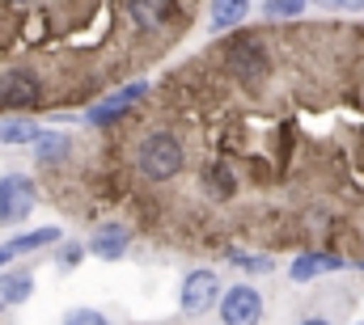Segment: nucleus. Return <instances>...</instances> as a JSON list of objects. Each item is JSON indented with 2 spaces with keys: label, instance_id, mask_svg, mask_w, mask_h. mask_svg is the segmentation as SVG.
Returning a JSON list of instances; mask_svg holds the SVG:
<instances>
[{
  "label": "nucleus",
  "instance_id": "nucleus-1",
  "mask_svg": "<svg viewBox=\"0 0 364 325\" xmlns=\"http://www.w3.org/2000/svg\"><path fill=\"white\" fill-rule=\"evenodd\" d=\"M186 161V153H182V140L174 131H153L144 144H140V153H136V165H140V173L149 177V182H166V177H174Z\"/></svg>",
  "mask_w": 364,
  "mask_h": 325
},
{
  "label": "nucleus",
  "instance_id": "nucleus-2",
  "mask_svg": "<svg viewBox=\"0 0 364 325\" xmlns=\"http://www.w3.org/2000/svg\"><path fill=\"white\" fill-rule=\"evenodd\" d=\"M38 203V186L26 177V173H9L0 177V224H17L34 211Z\"/></svg>",
  "mask_w": 364,
  "mask_h": 325
},
{
  "label": "nucleus",
  "instance_id": "nucleus-3",
  "mask_svg": "<svg viewBox=\"0 0 364 325\" xmlns=\"http://www.w3.org/2000/svg\"><path fill=\"white\" fill-rule=\"evenodd\" d=\"M225 64H229V72H233L237 81L255 84L263 72H267V51H263V43H259V38L237 34V38L225 47Z\"/></svg>",
  "mask_w": 364,
  "mask_h": 325
},
{
  "label": "nucleus",
  "instance_id": "nucleus-4",
  "mask_svg": "<svg viewBox=\"0 0 364 325\" xmlns=\"http://www.w3.org/2000/svg\"><path fill=\"white\" fill-rule=\"evenodd\" d=\"M178 304L186 317H203L208 309L220 304V279L212 270H191L182 279V292H178Z\"/></svg>",
  "mask_w": 364,
  "mask_h": 325
},
{
  "label": "nucleus",
  "instance_id": "nucleus-5",
  "mask_svg": "<svg viewBox=\"0 0 364 325\" xmlns=\"http://www.w3.org/2000/svg\"><path fill=\"white\" fill-rule=\"evenodd\" d=\"M220 321L225 325H259L263 321V296L250 283H237L229 292H220Z\"/></svg>",
  "mask_w": 364,
  "mask_h": 325
},
{
  "label": "nucleus",
  "instance_id": "nucleus-6",
  "mask_svg": "<svg viewBox=\"0 0 364 325\" xmlns=\"http://www.w3.org/2000/svg\"><path fill=\"white\" fill-rule=\"evenodd\" d=\"M38 101H43V84H38L34 72L13 68V72L0 77V106H9V110H30V106H38Z\"/></svg>",
  "mask_w": 364,
  "mask_h": 325
},
{
  "label": "nucleus",
  "instance_id": "nucleus-7",
  "mask_svg": "<svg viewBox=\"0 0 364 325\" xmlns=\"http://www.w3.org/2000/svg\"><path fill=\"white\" fill-rule=\"evenodd\" d=\"M144 93H149V84H144V81L123 84V89H114L106 101H97V106H93L85 119H90L93 127H110V123H119V119H123V114H127V110H132V106H136Z\"/></svg>",
  "mask_w": 364,
  "mask_h": 325
},
{
  "label": "nucleus",
  "instance_id": "nucleus-8",
  "mask_svg": "<svg viewBox=\"0 0 364 325\" xmlns=\"http://www.w3.org/2000/svg\"><path fill=\"white\" fill-rule=\"evenodd\" d=\"M339 266H343L339 253H301V258L288 266V279H292V283H314V279H322V275H331V270H339Z\"/></svg>",
  "mask_w": 364,
  "mask_h": 325
},
{
  "label": "nucleus",
  "instance_id": "nucleus-9",
  "mask_svg": "<svg viewBox=\"0 0 364 325\" xmlns=\"http://www.w3.org/2000/svg\"><path fill=\"white\" fill-rule=\"evenodd\" d=\"M127 245H132V233L123 228V224H102L97 233L90 237V253H97V258H106V262H114V258H123L127 253Z\"/></svg>",
  "mask_w": 364,
  "mask_h": 325
},
{
  "label": "nucleus",
  "instance_id": "nucleus-10",
  "mask_svg": "<svg viewBox=\"0 0 364 325\" xmlns=\"http://www.w3.org/2000/svg\"><path fill=\"white\" fill-rule=\"evenodd\" d=\"M38 136H43V127L38 123H30V119H0V144H9V148H21V144H38Z\"/></svg>",
  "mask_w": 364,
  "mask_h": 325
},
{
  "label": "nucleus",
  "instance_id": "nucleus-11",
  "mask_svg": "<svg viewBox=\"0 0 364 325\" xmlns=\"http://www.w3.org/2000/svg\"><path fill=\"white\" fill-rule=\"evenodd\" d=\"M60 241V228H34V233H21V237H13V241L4 245L0 253L4 258H13V253H34V249H43V245H55Z\"/></svg>",
  "mask_w": 364,
  "mask_h": 325
},
{
  "label": "nucleus",
  "instance_id": "nucleus-12",
  "mask_svg": "<svg viewBox=\"0 0 364 325\" xmlns=\"http://www.w3.org/2000/svg\"><path fill=\"white\" fill-rule=\"evenodd\" d=\"M30 296H34V279H30L26 270L0 275V304H21V300H30Z\"/></svg>",
  "mask_w": 364,
  "mask_h": 325
},
{
  "label": "nucleus",
  "instance_id": "nucleus-13",
  "mask_svg": "<svg viewBox=\"0 0 364 325\" xmlns=\"http://www.w3.org/2000/svg\"><path fill=\"white\" fill-rule=\"evenodd\" d=\"M246 13H250V4H242V0H220V4H212V30H233V26L246 21Z\"/></svg>",
  "mask_w": 364,
  "mask_h": 325
},
{
  "label": "nucleus",
  "instance_id": "nucleus-14",
  "mask_svg": "<svg viewBox=\"0 0 364 325\" xmlns=\"http://www.w3.org/2000/svg\"><path fill=\"white\" fill-rule=\"evenodd\" d=\"M127 13H132L144 30H153V26H161V21L174 13V4H166V0H157V4H127Z\"/></svg>",
  "mask_w": 364,
  "mask_h": 325
},
{
  "label": "nucleus",
  "instance_id": "nucleus-15",
  "mask_svg": "<svg viewBox=\"0 0 364 325\" xmlns=\"http://www.w3.org/2000/svg\"><path fill=\"white\" fill-rule=\"evenodd\" d=\"M34 148H38V161L51 165V161H60V157L68 153V136H64V131H43Z\"/></svg>",
  "mask_w": 364,
  "mask_h": 325
},
{
  "label": "nucleus",
  "instance_id": "nucleus-16",
  "mask_svg": "<svg viewBox=\"0 0 364 325\" xmlns=\"http://www.w3.org/2000/svg\"><path fill=\"white\" fill-rule=\"evenodd\" d=\"M64 325H110L97 309H73L68 317H64Z\"/></svg>",
  "mask_w": 364,
  "mask_h": 325
},
{
  "label": "nucleus",
  "instance_id": "nucleus-17",
  "mask_svg": "<svg viewBox=\"0 0 364 325\" xmlns=\"http://www.w3.org/2000/svg\"><path fill=\"white\" fill-rule=\"evenodd\" d=\"M305 4L301 0H288V4H263V17H301Z\"/></svg>",
  "mask_w": 364,
  "mask_h": 325
},
{
  "label": "nucleus",
  "instance_id": "nucleus-18",
  "mask_svg": "<svg viewBox=\"0 0 364 325\" xmlns=\"http://www.w3.org/2000/svg\"><path fill=\"white\" fill-rule=\"evenodd\" d=\"M229 258H233V262H242V270H255V275L272 270V262H267V258H255V253H237V249H233Z\"/></svg>",
  "mask_w": 364,
  "mask_h": 325
},
{
  "label": "nucleus",
  "instance_id": "nucleus-19",
  "mask_svg": "<svg viewBox=\"0 0 364 325\" xmlns=\"http://www.w3.org/2000/svg\"><path fill=\"white\" fill-rule=\"evenodd\" d=\"M208 177H212V186H216L220 194H233V177L225 173V165H212V169H208Z\"/></svg>",
  "mask_w": 364,
  "mask_h": 325
},
{
  "label": "nucleus",
  "instance_id": "nucleus-20",
  "mask_svg": "<svg viewBox=\"0 0 364 325\" xmlns=\"http://www.w3.org/2000/svg\"><path fill=\"white\" fill-rule=\"evenodd\" d=\"M81 258H85V245H64V249H60V266H64V270L77 266Z\"/></svg>",
  "mask_w": 364,
  "mask_h": 325
},
{
  "label": "nucleus",
  "instance_id": "nucleus-21",
  "mask_svg": "<svg viewBox=\"0 0 364 325\" xmlns=\"http://www.w3.org/2000/svg\"><path fill=\"white\" fill-rule=\"evenodd\" d=\"M301 325H331V321H322V317H309V321H301Z\"/></svg>",
  "mask_w": 364,
  "mask_h": 325
},
{
  "label": "nucleus",
  "instance_id": "nucleus-22",
  "mask_svg": "<svg viewBox=\"0 0 364 325\" xmlns=\"http://www.w3.org/2000/svg\"><path fill=\"white\" fill-rule=\"evenodd\" d=\"M4 262H9V258H4V253H0V266H4Z\"/></svg>",
  "mask_w": 364,
  "mask_h": 325
},
{
  "label": "nucleus",
  "instance_id": "nucleus-23",
  "mask_svg": "<svg viewBox=\"0 0 364 325\" xmlns=\"http://www.w3.org/2000/svg\"><path fill=\"white\" fill-rule=\"evenodd\" d=\"M360 325H364V321H360Z\"/></svg>",
  "mask_w": 364,
  "mask_h": 325
}]
</instances>
